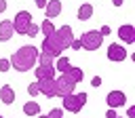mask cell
I'll use <instances>...</instances> for the list:
<instances>
[{
    "label": "cell",
    "mask_w": 135,
    "mask_h": 118,
    "mask_svg": "<svg viewBox=\"0 0 135 118\" xmlns=\"http://www.w3.org/2000/svg\"><path fill=\"white\" fill-rule=\"evenodd\" d=\"M72 40H74V30H72V25H70V23H68V25H61V27H57L53 34L44 36V42H42L40 53L53 55V57L57 59L65 48H70V42H72Z\"/></svg>",
    "instance_id": "cell-1"
},
{
    "label": "cell",
    "mask_w": 135,
    "mask_h": 118,
    "mask_svg": "<svg viewBox=\"0 0 135 118\" xmlns=\"http://www.w3.org/2000/svg\"><path fill=\"white\" fill-rule=\"evenodd\" d=\"M38 53H40V48H36L34 44H25V46H19L13 55H11V59H8V63H11V67L15 70V72H30L36 63H38Z\"/></svg>",
    "instance_id": "cell-2"
},
{
    "label": "cell",
    "mask_w": 135,
    "mask_h": 118,
    "mask_svg": "<svg viewBox=\"0 0 135 118\" xmlns=\"http://www.w3.org/2000/svg\"><path fill=\"white\" fill-rule=\"evenodd\" d=\"M86 99H89L86 93H70V95H63V97H61V101H63L61 110H68V112H72V114H78V112L84 107Z\"/></svg>",
    "instance_id": "cell-3"
},
{
    "label": "cell",
    "mask_w": 135,
    "mask_h": 118,
    "mask_svg": "<svg viewBox=\"0 0 135 118\" xmlns=\"http://www.w3.org/2000/svg\"><path fill=\"white\" fill-rule=\"evenodd\" d=\"M78 40H80V48H84V51H97L103 44V36L99 34V30H89Z\"/></svg>",
    "instance_id": "cell-4"
},
{
    "label": "cell",
    "mask_w": 135,
    "mask_h": 118,
    "mask_svg": "<svg viewBox=\"0 0 135 118\" xmlns=\"http://www.w3.org/2000/svg\"><path fill=\"white\" fill-rule=\"evenodd\" d=\"M30 23H32V13H30V11H19V13L15 15V19H13L15 34H19V36H25V32H27Z\"/></svg>",
    "instance_id": "cell-5"
},
{
    "label": "cell",
    "mask_w": 135,
    "mask_h": 118,
    "mask_svg": "<svg viewBox=\"0 0 135 118\" xmlns=\"http://www.w3.org/2000/svg\"><path fill=\"white\" fill-rule=\"evenodd\" d=\"M36 84H38V91L44 95V97H49V99H53V97H57V86H55V78H40V80H36Z\"/></svg>",
    "instance_id": "cell-6"
},
{
    "label": "cell",
    "mask_w": 135,
    "mask_h": 118,
    "mask_svg": "<svg viewBox=\"0 0 135 118\" xmlns=\"http://www.w3.org/2000/svg\"><path fill=\"white\" fill-rule=\"evenodd\" d=\"M105 55H108L110 61H124V59H127V48H124L120 42H112V44L108 46Z\"/></svg>",
    "instance_id": "cell-7"
},
{
    "label": "cell",
    "mask_w": 135,
    "mask_h": 118,
    "mask_svg": "<svg viewBox=\"0 0 135 118\" xmlns=\"http://www.w3.org/2000/svg\"><path fill=\"white\" fill-rule=\"evenodd\" d=\"M55 86H57V97H63V95L74 93V86H76V84L61 74V76H55Z\"/></svg>",
    "instance_id": "cell-8"
},
{
    "label": "cell",
    "mask_w": 135,
    "mask_h": 118,
    "mask_svg": "<svg viewBox=\"0 0 135 118\" xmlns=\"http://www.w3.org/2000/svg\"><path fill=\"white\" fill-rule=\"evenodd\" d=\"M124 101H127V95H124L122 91H110V93L105 95V103H108V107H112V110L124 105Z\"/></svg>",
    "instance_id": "cell-9"
},
{
    "label": "cell",
    "mask_w": 135,
    "mask_h": 118,
    "mask_svg": "<svg viewBox=\"0 0 135 118\" xmlns=\"http://www.w3.org/2000/svg\"><path fill=\"white\" fill-rule=\"evenodd\" d=\"M118 38H120V42H124V44H133V42H135V25H131V23L120 25V27H118Z\"/></svg>",
    "instance_id": "cell-10"
},
{
    "label": "cell",
    "mask_w": 135,
    "mask_h": 118,
    "mask_svg": "<svg viewBox=\"0 0 135 118\" xmlns=\"http://www.w3.org/2000/svg\"><path fill=\"white\" fill-rule=\"evenodd\" d=\"M13 36H15L13 21H11V19H2V21H0V40H2V42H8Z\"/></svg>",
    "instance_id": "cell-11"
},
{
    "label": "cell",
    "mask_w": 135,
    "mask_h": 118,
    "mask_svg": "<svg viewBox=\"0 0 135 118\" xmlns=\"http://www.w3.org/2000/svg\"><path fill=\"white\" fill-rule=\"evenodd\" d=\"M44 13H46V19H55L61 15V0H49L46 6H44Z\"/></svg>",
    "instance_id": "cell-12"
},
{
    "label": "cell",
    "mask_w": 135,
    "mask_h": 118,
    "mask_svg": "<svg viewBox=\"0 0 135 118\" xmlns=\"http://www.w3.org/2000/svg\"><path fill=\"white\" fill-rule=\"evenodd\" d=\"M63 76H65L68 80H72L74 84H78V82H82V78H84V72H82V67L70 65V70H68V72H63Z\"/></svg>",
    "instance_id": "cell-13"
},
{
    "label": "cell",
    "mask_w": 135,
    "mask_h": 118,
    "mask_svg": "<svg viewBox=\"0 0 135 118\" xmlns=\"http://www.w3.org/2000/svg\"><path fill=\"white\" fill-rule=\"evenodd\" d=\"M0 101H2L4 105L15 103V91H13L11 84H2V88H0Z\"/></svg>",
    "instance_id": "cell-14"
},
{
    "label": "cell",
    "mask_w": 135,
    "mask_h": 118,
    "mask_svg": "<svg viewBox=\"0 0 135 118\" xmlns=\"http://www.w3.org/2000/svg\"><path fill=\"white\" fill-rule=\"evenodd\" d=\"M55 76H57L55 65H38L36 67V80H40V78H55Z\"/></svg>",
    "instance_id": "cell-15"
},
{
    "label": "cell",
    "mask_w": 135,
    "mask_h": 118,
    "mask_svg": "<svg viewBox=\"0 0 135 118\" xmlns=\"http://www.w3.org/2000/svg\"><path fill=\"white\" fill-rule=\"evenodd\" d=\"M76 17H78L80 21H89V19L93 17V4H89V2H84V4H80V8H78V13H76Z\"/></svg>",
    "instance_id": "cell-16"
},
{
    "label": "cell",
    "mask_w": 135,
    "mask_h": 118,
    "mask_svg": "<svg viewBox=\"0 0 135 118\" xmlns=\"http://www.w3.org/2000/svg\"><path fill=\"white\" fill-rule=\"evenodd\" d=\"M53 65H55V70H57V72H61V74H63V72H68V70H70V65H72V63H70V59H68V57L59 55V57L55 59V63H53Z\"/></svg>",
    "instance_id": "cell-17"
},
{
    "label": "cell",
    "mask_w": 135,
    "mask_h": 118,
    "mask_svg": "<svg viewBox=\"0 0 135 118\" xmlns=\"http://www.w3.org/2000/svg\"><path fill=\"white\" fill-rule=\"evenodd\" d=\"M23 114L25 116H38L40 114V105L36 101H27V103H23Z\"/></svg>",
    "instance_id": "cell-18"
},
{
    "label": "cell",
    "mask_w": 135,
    "mask_h": 118,
    "mask_svg": "<svg viewBox=\"0 0 135 118\" xmlns=\"http://www.w3.org/2000/svg\"><path fill=\"white\" fill-rule=\"evenodd\" d=\"M38 27H40V32H42L44 36H49V34H53V32H55V27H53V21H51V19H44Z\"/></svg>",
    "instance_id": "cell-19"
},
{
    "label": "cell",
    "mask_w": 135,
    "mask_h": 118,
    "mask_svg": "<svg viewBox=\"0 0 135 118\" xmlns=\"http://www.w3.org/2000/svg\"><path fill=\"white\" fill-rule=\"evenodd\" d=\"M53 63H55V57H53V55L38 53V65H53Z\"/></svg>",
    "instance_id": "cell-20"
},
{
    "label": "cell",
    "mask_w": 135,
    "mask_h": 118,
    "mask_svg": "<svg viewBox=\"0 0 135 118\" xmlns=\"http://www.w3.org/2000/svg\"><path fill=\"white\" fill-rule=\"evenodd\" d=\"M38 34H40V27H38V25L32 21V23H30V27H27V32H25V36H30V38H36Z\"/></svg>",
    "instance_id": "cell-21"
},
{
    "label": "cell",
    "mask_w": 135,
    "mask_h": 118,
    "mask_svg": "<svg viewBox=\"0 0 135 118\" xmlns=\"http://www.w3.org/2000/svg\"><path fill=\"white\" fill-rule=\"evenodd\" d=\"M27 95H32V97H36V95H40V91H38V84H36V80L27 84Z\"/></svg>",
    "instance_id": "cell-22"
},
{
    "label": "cell",
    "mask_w": 135,
    "mask_h": 118,
    "mask_svg": "<svg viewBox=\"0 0 135 118\" xmlns=\"http://www.w3.org/2000/svg\"><path fill=\"white\" fill-rule=\"evenodd\" d=\"M46 116H49V118H63V110H61V107H53Z\"/></svg>",
    "instance_id": "cell-23"
},
{
    "label": "cell",
    "mask_w": 135,
    "mask_h": 118,
    "mask_svg": "<svg viewBox=\"0 0 135 118\" xmlns=\"http://www.w3.org/2000/svg\"><path fill=\"white\" fill-rule=\"evenodd\" d=\"M8 70H11L8 59H0V72H8Z\"/></svg>",
    "instance_id": "cell-24"
},
{
    "label": "cell",
    "mask_w": 135,
    "mask_h": 118,
    "mask_svg": "<svg viewBox=\"0 0 135 118\" xmlns=\"http://www.w3.org/2000/svg\"><path fill=\"white\" fill-rule=\"evenodd\" d=\"M70 48H72V51H82V48H80V40H78V38H74V40L70 42Z\"/></svg>",
    "instance_id": "cell-25"
},
{
    "label": "cell",
    "mask_w": 135,
    "mask_h": 118,
    "mask_svg": "<svg viewBox=\"0 0 135 118\" xmlns=\"http://www.w3.org/2000/svg\"><path fill=\"white\" fill-rule=\"evenodd\" d=\"M110 32H112V30H110L108 25H101V30H99V34H101V36H110Z\"/></svg>",
    "instance_id": "cell-26"
},
{
    "label": "cell",
    "mask_w": 135,
    "mask_h": 118,
    "mask_svg": "<svg viewBox=\"0 0 135 118\" xmlns=\"http://www.w3.org/2000/svg\"><path fill=\"white\" fill-rule=\"evenodd\" d=\"M99 84H101V78H99V76L91 78V86H99Z\"/></svg>",
    "instance_id": "cell-27"
},
{
    "label": "cell",
    "mask_w": 135,
    "mask_h": 118,
    "mask_svg": "<svg viewBox=\"0 0 135 118\" xmlns=\"http://www.w3.org/2000/svg\"><path fill=\"white\" fill-rule=\"evenodd\" d=\"M127 116H129V118H135V105H131V107L127 110Z\"/></svg>",
    "instance_id": "cell-28"
},
{
    "label": "cell",
    "mask_w": 135,
    "mask_h": 118,
    "mask_svg": "<svg viewBox=\"0 0 135 118\" xmlns=\"http://www.w3.org/2000/svg\"><path fill=\"white\" fill-rule=\"evenodd\" d=\"M105 118H116V110H112V107H110V110L105 112Z\"/></svg>",
    "instance_id": "cell-29"
},
{
    "label": "cell",
    "mask_w": 135,
    "mask_h": 118,
    "mask_svg": "<svg viewBox=\"0 0 135 118\" xmlns=\"http://www.w3.org/2000/svg\"><path fill=\"white\" fill-rule=\"evenodd\" d=\"M46 2H49V0H36V6H38V8H44Z\"/></svg>",
    "instance_id": "cell-30"
},
{
    "label": "cell",
    "mask_w": 135,
    "mask_h": 118,
    "mask_svg": "<svg viewBox=\"0 0 135 118\" xmlns=\"http://www.w3.org/2000/svg\"><path fill=\"white\" fill-rule=\"evenodd\" d=\"M6 11V0H0V13Z\"/></svg>",
    "instance_id": "cell-31"
},
{
    "label": "cell",
    "mask_w": 135,
    "mask_h": 118,
    "mask_svg": "<svg viewBox=\"0 0 135 118\" xmlns=\"http://www.w3.org/2000/svg\"><path fill=\"white\" fill-rule=\"evenodd\" d=\"M112 4L114 6H122V0H112Z\"/></svg>",
    "instance_id": "cell-32"
},
{
    "label": "cell",
    "mask_w": 135,
    "mask_h": 118,
    "mask_svg": "<svg viewBox=\"0 0 135 118\" xmlns=\"http://www.w3.org/2000/svg\"><path fill=\"white\" fill-rule=\"evenodd\" d=\"M38 118H49V116H40V114H38Z\"/></svg>",
    "instance_id": "cell-33"
},
{
    "label": "cell",
    "mask_w": 135,
    "mask_h": 118,
    "mask_svg": "<svg viewBox=\"0 0 135 118\" xmlns=\"http://www.w3.org/2000/svg\"><path fill=\"white\" fill-rule=\"evenodd\" d=\"M116 118H120V116H116Z\"/></svg>",
    "instance_id": "cell-34"
},
{
    "label": "cell",
    "mask_w": 135,
    "mask_h": 118,
    "mask_svg": "<svg viewBox=\"0 0 135 118\" xmlns=\"http://www.w3.org/2000/svg\"><path fill=\"white\" fill-rule=\"evenodd\" d=\"M0 118H2V114H0Z\"/></svg>",
    "instance_id": "cell-35"
}]
</instances>
